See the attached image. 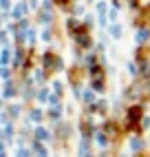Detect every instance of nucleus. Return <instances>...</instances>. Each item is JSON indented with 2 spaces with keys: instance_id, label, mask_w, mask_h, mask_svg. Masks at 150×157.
I'll list each match as a JSON object with an SVG mask.
<instances>
[{
  "instance_id": "nucleus-1",
  "label": "nucleus",
  "mask_w": 150,
  "mask_h": 157,
  "mask_svg": "<svg viewBox=\"0 0 150 157\" xmlns=\"http://www.w3.org/2000/svg\"><path fill=\"white\" fill-rule=\"evenodd\" d=\"M126 120H128V126L130 128H137V122H141V104H133L126 111Z\"/></svg>"
},
{
  "instance_id": "nucleus-2",
  "label": "nucleus",
  "mask_w": 150,
  "mask_h": 157,
  "mask_svg": "<svg viewBox=\"0 0 150 157\" xmlns=\"http://www.w3.org/2000/svg\"><path fill=\"white\" fill-rule=\"evenodd\" d=\"M36 140L38 142H49V131H44L42 126H38L36 128Z\"/></svg>"
},
{
  "instance_id": "nucleus-3",
  "label": "nucleus",
  "mask_w": 150,
  "mask_h": 157,
  "mask_svg": "<svg viewBox=\"0 0 150 157\" xmlns=\"http://www.w3.org/2000/svg\"><path fill=\"white\" fill-rule=\"evenodd\" d=\"M130 148H133L135 153H137V151H141V148H144V142L139 140V137H133V140H130Z\"/></svg>"
},
{
  "instance_id": "nucleus-4",
  "label": "nucleus",
  "mask_w": 150,
  "mask_h": 157,
  "mask_svg": "<svg viewBox=\"0 0 150 157\" xmlns=\"http://www.w3.org/2000/svg\"><path fill=\"white\" fill-rule=\"evenodd\" d=\"M148 40V31L141 29V31H137V42H146Z\"/></svg>"
},
{
  "instance_id": "nucleus-5",
  "label": "nucleus",
  "mask_w": 150,
  "mask_h": 157,
  "mask_svg": "<svg viewBox=\"0 0 150 157\" xmlns=\"http://www.w3.org/2000/svg\"><path fill=\"white\" fill-rule=\"evenodd\" d=\"M11 95H13V86H11V84L7 82V84H5V100H9Z\"/></svg>"
},
{
  "instance_id": "nucleus-6",
  "label": "nucleus",
  "mask_w": 150,
  "mask_h": 157,
  "mask_svg": "<svg viewBox=\"0 0 150 157\" xmlns=\"http://www.w3.org/2000/svg\"><path fill=\"white\" fill-rule=\"evenodd\" d=\"M93 100H95V95H93V93H91V91H84V102H88V104H91Z\"/></svg>"
},
{
  "instance_id": "nucleus-7",
  "label": "nucleus",
  "mask_w": 150,
  "mask_h": 157,
  "mask_svg": "<svg viewBox=\"0 0 150 157\" xmlns=\"http://www.w3.org/2000/svg\"><path fill=\"white\" fill-rule=\"evenodd\" d=\"M31 120H36V122H40V120H42V113L33 109V111H31Z\"/></svg>"
},
{
  "instance_id": "nucleus-8",
  "label": "nucleus",
  "mask_w": 150,
  "mask_h": 157,
  "mask_svg": "<svg viewBox=\"0 0 150 157\" xmlns=\"http://www.w3.org/2000/svg\"><path fill=\"white\" fill-rule=\"evenodd\" d=\"M16 64H22V49H18L16 53Z\"/></svg>"
},
{
  "instance_id": "nucleus-9",
  "label": "nucleus",
  "mask_w": 150,
  "mask_h": 157,
  "mask_svg": "<svg viewBox=\"0 0 150 157\" xmlns=\"http://www.w3.org/2000/svg\"><path fill=\"white\" fill-rule=\"evenodd\" d=\"M2 64L5 67L9 64V49H5V53H2Z\"/></svg>"
},
{
  "instance_id": "nucleus-10",
  "label": "nucleus",
  "mask_w": 150,
  "mask_h": 157,
  "mask_svg": "<svg viewBox=\"0 0 150 157\" xmlns=\"http://www.w3.org/2000/svg\"><path fill=\"white\" fill-rule=\"evenodd\" d=\"M38 98H40V100H44V98H47V89H42V91L38 93Z\"/></svg>"
},
{
  "instance_id": "nucleus-11",
  "label": "nucleus",
  "mask_w": 150,
  "mask_h": 157,
  "mask_svg": "<svg viewBox=\"0 0 150 157\" xmlns=\"http://www.w3.org/2000/svg\"><path fill=\"white\" fill-rule=\"evenodd\" d=\"M9 113H11V115H18V113H20V109H18V106H11V109H9Z\"/></svg>"
}]
</instances>
